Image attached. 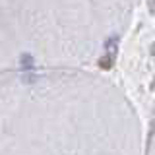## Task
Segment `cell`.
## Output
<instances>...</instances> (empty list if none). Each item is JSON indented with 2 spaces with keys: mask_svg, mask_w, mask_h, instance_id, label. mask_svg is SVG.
<instances>
[{
  "mask_svg": "<svg viewBox=\"0 0 155 155\" xmlns=\"http://www.w3.org/2000/svg\"><path fill=\"white\" fill-rule=\"evenodd\" d=\"M132 0H0V74L80 70L118 37Z\"/></svg>",
  "mask_w": 155,
  "mask_h": 155,
  "instance_id": "cell-1",
  "label": "cell"
}]
</instances>
